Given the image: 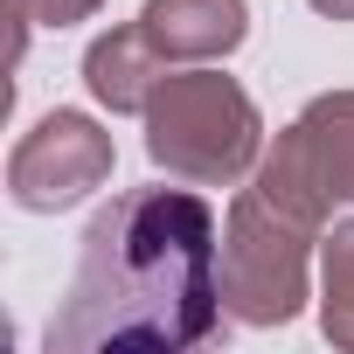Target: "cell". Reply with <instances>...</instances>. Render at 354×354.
Instances as JSON below:
<instances>
[{"label": "cell", "instance_id": "3", "mask_svg": "<svg viewBox=\"0 0 354 354\" xmlns=\"http://www.w3.org/2000/svg\"><path fill=\"white\" fill-rule=\"evenodd\" d=\"M250 188L306 236H326V216L354 209V91L313 97L257 160Z\"/></svg>", "mask_w": 354, "mask_h": 354}, {"label": "cell", "instance_id": "6", "mask_svg": "<svg viewBox=\"0 0 354 354\" xmlns=\"http://www.w3.org/2000/svg\"><path fill=\"white\" fill-rule=\"evenodd\" d=\"M139 28L167 63H216L250 35V8L243 0H146Z\"/></svg>", "mask_w": 354, "mask_h": 354}, {"label": "cell", "instance_id": "10", "mask_svg": "<svg viewBox=\"0 0 354 354\" xmlns=\"http://www.w3.org/2000/svg\"><path fill=\"white\" fill-rule=\"evenodd\" d=\"M313 15H326V21H354V0H313Z\"/></svg>", "mask_w": 354, "mask_h": 354}, {"label": "cell", "instance_id": "2", "mask_svg": "<svg viewBox=\"0 0 354 354\" xmlns=\"http://www.w3.org/2000/svg\"><path fill=\"white\" fill-rule=\"evenodd\" d=\"M146 153L174 181L236 188L264 160V118L236 77L188 63V70H167V84L146 104Z\"/></svg>", "mask_w": 354, "mask_h": 354}, {"label": "cell", "instance_id": "5", "mask_svg": "<svg viewBox=\"0 0 354 354\" xmlns=\"http://www.w3.org/2000/svg\"><path fill=\"white\" fill-rule=\"evenodd\" d=\"M111 132L97 125V118H84V111H49V118H35L21 139H15V153H8V195H15V209H28V216H56V209H77V202H91L104 181H111Z\"/></svg>", "mask_w": 354, "mask_h": 354}, {"label": "cell", "instance_id": "1", "mask_svg": "<svg viewBox=\"0 0 354 354\" xmlns=\"http://www.w3.org/2000/svg\"><path fill=\"white\" fill-rule=\"evenodd\" d=\"M223 319V230L188 188L111 195L77 250L70 292L49 319V354L195 347Z\"/></svg>", "mask_w": 354, "mask_h": 354}, {"label": "cell", "instance_id": "7", "mask_svg": "<svg viewBox=\"0 0 354 354\" xmlns=\"http://www.w3.org/2000/svg\"><path fill=\"white\" fill-rule=\"evenodd\" d=\"M167 56L153 49V35L139 28V21H125V28H111V35H97L91 49H84V84H91V97L104 104V111H139L146 118V104H153V91L167 84Z\"/></svg>", "mask_w": 354, "mask_h": 354}, {"label": "cell", "instance_id": "4", "mask_svg": "<svg viewBox=\"0 0 354 354\" xmlns=\"http://www.w3.org/2000/svg\"><path fill=\"white\" fill-rule=\"evenodd\" d=\"M313 243L299 223H285L257 188L230 202L223 223V306L243 326H285L313 299Z\"/></svg>", "mask_w": 354, "mask_h": 354}, {"label": "cell", "instance_id": "9", "mask_svg": "<svg viewBox=\"0 0 354 354\" xmlns=\"http://www.w3.org/2000/svg\"><path fill=\"white\" fill-rule=\"evenodd\" d=\"M8 8H21L35 28H77V21H91L104 0H8Z\"/></svg>", "mask_w": 354, "mask_h": 354}, {"label": "cell", "instance_id": "8", "mask_svg": "<svg viewBox=\"0 0 354 354\" xmlns=\"http://www.w3.org/2000/svg\"><path fill=\"white\" fill-rule=\"evenodd\" d=\"M319 326L333 347H354V223L319 236Z\"/></svg>", "mask_w": 354, "mask_h": 354}]
</instances>
